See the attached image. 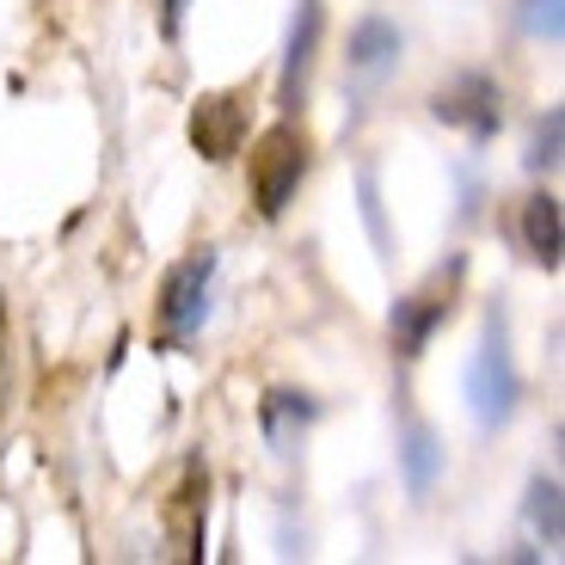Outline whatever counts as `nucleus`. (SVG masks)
<instances>
[{
  "label": "nucleus",
  "instance_id": "nucleus-1",
  "mask_svg": "<svg viewBox=\"0 0 565 565\" xmlns=\"http://www.w3.org/2000/svg\"><path fill=\"white\" fill-rule=\"evenodd\" d=\"M301 172H308V136L296 124L265 129L253 148V203L265 222H277L289 210V198L301 191Z\"/></svg>",
  "mask_w": 565,
  "mask_h": 565
},
{
  "label": "nucleus",
  "instance_id": "nucleus-2",
  "mask_svg": "<svg viewBox=\"0 0 565 565\" xmlns=\"http://www.w3.org/2000/svg\"><path fill=\"white\" fill-rule=\"evenodd\" d=\"M516 394H523V382H516V363H510V351H504V320H492L486 326V344L473 351V363H467V399H473L480 430L510 424Z\"/></svg>",
  "mask_w": 565,
  "mask_h": 565
},
{
  "label": "nucleus",
  "instance_id": "nucleus-3",
  "mask_svg": "<svg viewBox=\"0 0 565 565\" xmlns=\"http://www.w3.org/2000/svg\"><path fill=\"white\" fill-rule=\"evenodd\" d=\"M210 289H215V253H191L184 265L167 270L160 282V326L167 339H198L203 320H210Z\"/></svg>",
  "mask_w": 565,
  "mask_h": 565
},
{
  "label": "nucleus",
  "instance_id": "nucleus-4",
  "mask_svg": "<svg viewBox=\"0 0 565 565\" xmlns=\"http://www.w3.org/2000/svg\"><path fill=\"white\" fill-rule=\"evenodd\" d=\"M430 111H437L443 124L467 129L473 141H492L498 124H504V93H498L492 74H455L449 86H437Z\"/></svg>",
  "mask_w": 565,
  "mask_h": 565
},
{
  "label": "nucleus",
  "instance_id": "nucleus-5",
  "mask_svg": "<svg viewBox=\"0 0 565 565\" xmlns=\"http://www.w3.org/2000/svg\"><path fill=\"white\" fill-rule=\"evenodd\" d=\"M191 141H198L203 160H234L241 141H246V99H234V93L198 99V111H191Z\"/></svg>",
  "mask_w": 565,
  "mask_h": 565
},
{
  "label": "nucleus",
  "instance_id": "nucleus-6",
  "mask_svg": "<svg viewBox=\"0 0 565 565\" xmlns=\"http://www.w3.org/2000/svg\"><path fill=\"white\" fill-rule=\"evenodd\" d=\"M399 43H406V38H399L394 19H382V13L356 19V25H351V43H344V68L375 81V74H387V68L399 62Z\"/></svg>",
  "mask_w": 565,
  "mask_h": 565
},
{
  "label": "nucleus",
  "instance_id": "nucleus-7",
  "mask_svg": "<svg viewBox=\"0 0 565 565\" xmlns=\"http://www.w3.org/2000/svg\"><path fill=\"white\" fill-rule=\"evenodd\" d=\"M313 43H320V0H301L296 25H289V50H282V111L301 105V81H308Z\"/></svg>",
  "mask_w": 565,
  "mask_h": 565
},
{
  "label": "nucleus",
  "instance_id": "nucleus-8",
  "mask_svg": "<svg viewBox=\"0 0 565 565\" xmlns=\"http://www.w3.org/2000/svg\"><path fill=\"white\" fill-rule=\"evenodd\" d=\"M449 308L455 301H443V296H406V301H394V351L399 356H424V344H430V332H437L443 320H449Z\"/></svg>",
  "mask_w": 565,
  "mask_h": 565
},
{
  "label": "nucleus",
  "instance_id": "nucleus-9",
  "mask_svg": "<svg viewBox=\"0 0 565 565\" xmlns=\"http://www.w3.org/2000/svg\"><path fill=\"white\" fill-rule=\"evenodd\" d=\"M523 246H529V258L535 265H559V253H565V227H559V198L553 191H535V198L523 203Z\"/></svg>",
  "mask_w": 565,
  "mask_h": 565
},
{
  "label": "nucleus",
  "instance_id": "nucleus-10",
  "mask_svg": "<svg viewBox=\"0 0 565 565\" xmlns=\"http://www.w3.org/2000/svg\"><path fill=\"white\" fill-rule=\"evenodd\" d=\"M258 418H265V437H270V449H277V455H296L301 430L313 424V399H308V394H270Z\"/></svg>",
  "mask_w": 565,
  "mask_h": 565
},
{
  "label": "nucleus",
  "instance_id": "nucleus-11",
  "mask_svg": "<svg viewBox=\"0 0 565 565\" xmlns=\"http://www.w3.org/2000/svg\"><path fill=\"white\" fill-rule=\"evenodd\" d=\"M399 461H406V486L412 492H430L437 486V467H443V449H437V437L424 430V424H406V443H399Z\"/></svg>",
  "mask_w": 565,
  "mask_h": 565
},
{
  "label": "nucleus",
  "instance_id": "nucleus-12",
  "mask_svg": "<svg viewBox=\"0 0 565 565\" xmlns=\"http://www.w3.org/2000/svg\"><path fill=\"white\" fill-rule=\"evenodd\" d=\"M529 529H535L547 547H559V535H565V523H559V480L529 486Z\"/></svg>",
  "mask_w": 565,
  "mask_h": 565
},
{
  "label": "nucleus",
  "instance_id": "nucleus-13",
  "mask_svg": "<svg viewBox=\"0 0 565 565\" xmlns=\"http://www.w3.org/2000/svg\"><path fill=\"white\" fill-rule=\"evenodd\" d=\"M559 136H565V117L559 111H547V117H541V124H535V141H529V172H553V167H559Z\"/></svg>",
  "mask_w": 565,
  "mask_h": 565
},
{
  "label": "nucleus",
  "instance_id": "nucleus-14",
  "mask_svg": "<svg viewBox=\"0 0 565 565\" xmlns=\"http://www.w3.org/2000/svg\"><path fill=\"white\" fill-rule=\"evenodd\" d=\"M523 31L559 43V0H523Z\"/></svg>",
  "mask_w": 565,
  "mask_h": 565
},
{
  "label": "nucleus",
  "instance_id": "nucleus-15",
  "mask_svg": "<svg viewBox=\"0 0 565 565\" xmlns=\"http://www.w3.org/2000/svg\"><path fill=\"white\" fill-rule=\"evenodd\" d=\"M179 19H184V0H167V25L179 31Z\"/></svg>",
  "mask_w": 565,
  "mask_h": 565
}]
</instances>
